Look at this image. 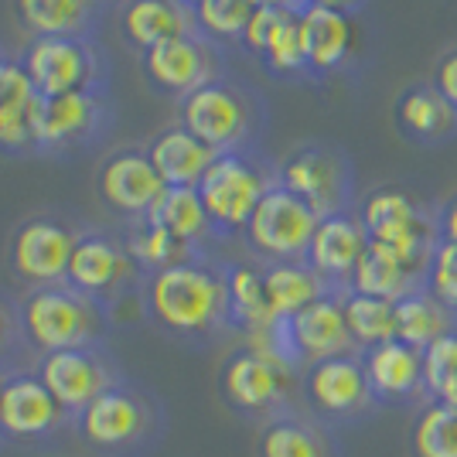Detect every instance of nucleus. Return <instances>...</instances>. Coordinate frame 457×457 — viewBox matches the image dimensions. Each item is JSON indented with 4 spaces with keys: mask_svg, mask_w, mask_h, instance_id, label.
Listing matches in <instances>:
<instances>
[{
    "mask_svg": "<svg viewBox=\"0 0 457 457\" xmlns=\"http://www.w3.org/2000/svg\"><path fill=\"white\" fill-rule=\"evenodd\" d=\"M284 18H287V11H277V7H256L246 24V31H243V45H246L249 52L263 55L270 38L277 35V28H280V21Z\"/></svg>",
    "mask_w": 457,
    "mask_h": 457,
    "instance_id": "42",
    "label": "nucleus"
},
{
    "mask_svg": "<svg viewBox=\"0 0 457 457\" xmlns=\"http://www.w3.org/2000/svg\"><path fill=\"white\" fill-rule=\"evenodd\" d=\"M253 7H277V11H301V0H249Z\"/></svg>",
    "mask_w": 457,
    "mask_h": 457,
    "instance_id": "47",
    "label": "nucleus"
},
{
    "mask_svg": "<svg viewBox=\"0 0 457 457\" xmlns=\"http://www.w3.org/2000/svg\"><path fill=\"white\" fill-rule=\"evenodd\" d=\"M345 290H331L318 297L311 307H304L301 314L287 318L290 328V342L301 365H314L324 359H338V355H352L359 352L352 335H348V324H345V307H342Z\"/></svg>",
    "mask_w": 457,
    "mask_h": 457,
    "instance_id": "16",
    "label": "nucleus"
},
{
    "mask_svg": "<svg viewBox=\"0 0 457 457\" xmlns=\"http://www.w3.org/2000/svg\"><path fill=\"white\" fill-rule=\"evenodd\" d=\"M430 400H440L444 406L457 410V376H451L447 382H440L437 389H434V396H430Z\"/></svg>",
    "mask_w": 457,
    "mask_h": 457,
    "instance_id": "45",
    "label": "nucleus"
},
{
    "mask_svg": "<svg viewBox=\"0 0 457 457\" xmlns=\"http://www.w3.org/2000/svg\"><path fill=\"white\" fill-rule=\"evenodd\" d=\"M0 389H4V372H0Z\"/></svg>",
    "mask_w": 457,
    "mask_h": 457,
    "instance_id": "49",
    "label": "nucleus"
},
{
    "mask_svg": "<svg viewBox=\"0 0 457 457\" xmlns=\"http://www.w3.org/2000/svg\"><path fill=\"white\" fill-rule=\"evenodd\" d=\"M396 113H400L403 127L413 137H423V140H434V137L447 134L457 120L454 106L437 89H423V86H417V89H410V93L403 96Z\"/></svg>",
    "mask_w": 457,
    "mask_h": 457,
    "instance_id": "34",
    "label": "nucleus"
},
{
    "mask_svg": "<svg viewBox=\"0 0 457 457\" xmlns=\"http://www.w3.org/2000/svg\"><path fill=\"white\" fill-rule=\"evenodd\" d=\"M359 222H362L369 243L393 249L410 267L430 273V260L440 243V222H434L420 209L413 195L400 188L372 191L359 212Z\"/></svg>",
    "mask_w": 457,
    "mask_h": 457,
    "instance_id": "4",
    "label": "nucleus"
},
{
    "mask_svg": "<svg viewBox=\"0 0 457 457\" xmlns=\"http://www.w3.org/2000/svg\"><path fill=\"white\" fill-rule=\"evenodd\" d=\"M21 24L38 38H72L86 24L93 0H14Z\"/></svg>",
    "mask_w": 457,
    "mask_h": 457,
    "instance_id": "33",
    "label": "nucleus"
},
{
    "mask_svg": "<svg viewBox=\"0 0 457 457\" xmlns=\"http://www.w3.org/2000/svg\"><path fill=\"white\" fill-rule=\"evenodd\" d=\"M318 222H321V215L307 202H301L297 195H290L280 185H273L263 195V202L256 205L243 232H246L253 253H260L270 263H301L307 260Z\"/></svg>",
    "mask_w": 457,
    "mask_h": 457,
    "instance_id": "7",
    "label": "nucleus"
},
{
    "mask_svg": "<svg viewBox=\"0 0 457 457\" xmlns=\"http://www.w3.org/2000/svg\"><path fill=\"white\" fill-rule=\"evenodd\" d=\"M423 376H427L430 396H434V389H437L440 382L457 376V328L447 331L444 338H437V342L423 352Z\"/></svg>",
    "mask_w": 457,
    "mask_h": 457,
    "instance_id": "41",
    "label": "nucleus"
},
{
    "mask_svg": "<svg viewBox=\"0 0 457 457\" xmlns=\"http://www.w3.org/2000/svg\"><path fill=\"white\" fill-rule=\"evenodd\" d=\"M18 324L35 352L52 355L93 345L103 335V307L69 284L35 287L21 304Z\"/></svg>",
    "mask_w": 457,
    "mask_h": 457,
    "instance_id": "2",
    "label": "nucleus"
},
{
    "mask_svg": "<svg viewBox=\"0 0 457 457\" xmlns=\"http://www.w3.org/2000/svg\"><path fill=\"white\" fill-rule=\"evenodd\" d=\"M301 21V41H304V58L311 69L331 72L345 65V58L355 48V24L352 14H338L318 4H304L297 11Z\"/></svg>",
    "mask_w": 457,
    "mask_h": 457,
    "instance_id": "22",
    "label": "nucleus"
},
{
    "mask_svg": "<svg viewBox=\"0 0 457 457\" xmlns=\"http://www.w3.org/2000/svg\"><path fill=\"white\" fill-rule=\"evenodd\" d=\"M79 437L103 454H130L151 444L161 430V410L151 396L116 382L103 396H96L76 420Z\"/></svg>",
    "mask_w": 457,
    "mask_h": 457,
    "instance_id": "3",
    "label": "nucleus"
},
{
    "mask_svg": "<svg viewBox=\"0 0 457 457\" xmlns=\"http://www.w3.org/2000/svg\"><path fill=\"white\" fill-rule=\"evenodd\" d=\"M434 89L454 106V113H457V52L440 58L437 76H434Z\"/></svg>",
    "mask_w": 457,
    "mask_h": 457,
    "instance_id": "43",
    "label": "nucleus"
},
{
    "mask_svg": "<svg viewBox=\"0 0 457 457\" xmlns=\"http://www.w3.org/2000/svg\"><path fill=\"white\" fill-rule=\"evenodd\" d=\"M99 116V99L89 89L86 93H65L41 99L38 106V147H58L72 144L82 134H89Z\"/></svg>",
    "mask_w": 457,
    "mask_h": 457,
    "instance_id": "25",
    "label": "nucleus"
},
{
    "mask_svg": "<svg viewBox=\"0 0 457 457\" xmlns=\"http://www.w3.org/2000/svg\"><path fill=\"white\" fill-rule=\"evenodd\" d=\"M365 249H369V236H365L359 215H348V212L324 215L311 239V249H307V267L331 290H348L352 273L359 267Z\"/></svg>",
    "mask_w": 457,
    "mask_h": 457,
    "instance_id": "17",
    "label": "nucleus"
},
{
    "mask_svg": "<svg viewBox=\"0 0 457 457\" xmlns=\"http://www.w3.org/2000/svg\"><path fill=\"white\" fill-rule=\"evenodd\" d=\"M123 31L147 52L161 41L188 35V18L178 0H130L123 7Z\"/></svg>",
    "mask_w": 457,
    "mask_h": 457,
    "instance_id": "29",
    "label": "nucleus"
},
{
    "mask_svg": "<svg viewBox=\"0 0 457 457\" xmlns=\"http://www.w3.org/2000/svg\"><path fill=\"white\" fill-rule=\"evenodd\" d=\"M427 290L437 297L447 311L457 314V246L440 239L430 260V273H427Z\"/></svg>",
    "mask_w": 457,
    "mask_h": 457,
    "instance_id": "38",
    "label": "nucleus"
},
{
    "mask_svg": "<svg viewBox=\"0 0 457 457\" xmlns=\"http://www.w3.org/2000/svg\"><path fill=\"white\" fill-rule=\"evenodd\" d=\"M454 328L457 314L440 304L427 287H420L413 294H406L403 301H396V338L420 348V352H427L437 338H444Z\"/></svg>",
    "mask_w": 457,
    "mask_h": 457,
    "instance_id": "27",
    "label": "nucleus"
},
{
    "mask_svg": "<svg viewBox=\"0 0 457 457\" xmlns=\"http://www.w3.org/2000/svg\"><path fill=\"white\" fill-rule=\"evenodd\" d=\"M24 72L35 82L41 99L65 93H86L96 72L89 45L79 38H35L24 52Z\"/></svg>",
    "mask_w": 457,
    "mask_h": 457,
    "instance_id": "14",
    "label": "nucleus"
},
{
    "mask_svg": "<svg viewBox=\"0 0 457 457\" xmlns=\"http://www.w3.org/2000/svg\"><path fill=\"white\" fill-rule=\"evenodd\" d=\"M420 287H427V270L410 267L393 249L369 243V249H365L362 260H359V267L352 273L348 290L369 294V297H382V301H393L396 304V301H403L406 294H413Z\"/></svg>",
    "mask_w": 457,
    "mask_h": 457,
    "instance_id": "24",
    "label": "nucleus"
},
{
    "mask_svg": "<svg viewBox=\"0 0 457 457\" xmlns=\"http://www.w3.org/2000/svg\"><path fill=\"white\" fill-rule=\"evenodd\" d=\"M134 256L120 243H113L110 236L89 232V236H79L65 284L76 287L79 294H86L93 301H103V297H110L127 284L134 277Z\"/></svg>",
    "mask_w": 457,
    "mask_h": 457,
    "instance_id": "19",
    "label": "nucleus"
},
{
    "mask_svg": "<svg viewBox=\"0 0 457 457\" xmlns=\"http://www.w3.org/2000/svg\"><path fill=\"white\" fill-rule=\"evenodd\" d=\"M79 236L58 219H28L11 239V267L21 280L52 287L69 280Z\"/></svg>",
    "mask_w": 457,
    "mask_h": 457,
    "instance_id": "10",
    "label": "nucleus"
},
{
    "mask_svg": "<svg viewBox=\"0 0 457 457\" xmlns=\"http://www.w3.org/2000/svg\"><path fill=\"white\" fill-rule=\"evenodd\" d=\"M35 99H38V93H35L31 76L24 72V65L0 58V116L18 113L24 106H31Z\"/></svg>",
    "mask_w": 457,
    "mask_h": 457,
    "instance_id": "39",
    "label": "nucleus"
},
{
    "mask_svg": "<svg viewBox=\"0 0 457 457\" xmlns=\"http://www.w3.org/2000/svg\"><path fill=\"white\" fill-rule=\"evenodd\" d=\"M7 342H11V318H7V311L0 304V355L7 352Z\"/></svg>",
    "mask_w": 457,
    "mask_h": 457,
    "instance_id": "48",
    "label": "nucleus"
},
{
    "mask_svg": "<svg viewBox=\"0 0 457 457\" xmlns=\"http://www.w3.org/2000/svg\"><path fill=\"white\" fill-rule=\"evenodd\" d=\"M263 287H267L273 318H294L304 307L314 304L318 297L331 294V287L307 267V260H301V263H267L263 267Z\"/></svg>",
    "mask_w": 457,
    "mask_h": 457,
    "instance_id": "26",
    "label": "nucleus"
},
{
    "mask_svg": "<svg viewBox=\"0 0 457 457\" xmlns=\"http://www.w3.org/2000/svg\"><path fill=\"white\" fill-rule=\"evenodd\" d=\"M342 307H345L348 335H352V342H355L359 352L396 338V304H393V301H382V297H369V294L345 290Z\"/></svg>",
    "mask_w": 457,
    "mask_h": 457,
    "instance_id": "32",
    "label": "nucleus"
},
{
    "mask_svg": "<svg viewBox=\"0 0 457 457\" xmlns=\"http://www.w3.org/2000/svg\"><path fill=\"white\" fill-rule=\"evenodd\" d=\"M164 181L154 168V161L140 151L113 154L99 171V195L110 209L123 215H151L157 198L164 195Z\"/></svg>",
    "mask_w": 457,
    "mask_h": 457,
    "instance_id": "18",
    "label": "nucleus"
},
{
    "mask_svg": "<svg viewBox=\"0 0 457 457\" xmlns=\"http://www.w3.org/2000/svg\"><path fill=\"white\" fill-rule=\"evenodd\" d=\"M410 457H457V410L440 400H427L413 410L406 430Z\"/></svg>",
    "mask_w": 457,
    "mask_h": 457,
    "instance_id": "30",
    "label": "nucleus"
},
{
    "mask_svg": "<svg viewBox=\"0 0 457 457\" xmlns=\"http://www.w3.org/2000/svg\"><path fill=\"white\" fill-rule=\"evenodd\" d=\"M195 4H198V0H195Z\"/></svg>",
    "mask_w": 457,
    "mask_h": 457,
    "instance_id": "50",
    "label": "nucleus"
},
{
    "mask_svg": "<svg viewBox=\"0 0 457 457\" xmlns=\"http://www.w3.org/2000/svg\"><path fill=\"white\" fill-rule=\"evenodd\" d=\"M181 120H185V130H191L202 144H209L215 154H232L249 130L246 103L236 89L215 86V82L185 96Z\"/></svg>",
    "mask_w": 457,
    "mask_h": 457,
    "instance_id": "13",
    "label": "nucleus"
},
{
    "mask_svg": "<svg viewBox=\"0 0 457 457\" xmlns=\"http://www.w3.org/2000/svg\"><path fill=\"white\" fill-rule=\"evenodd\" d=\"M69 420L38 379V372H11L0 389V440H45Z\"/></svg>",
    "mask_w": 457,
    "mask_h": 457,
    "instance_id": "11",
    "label": "nucleus"
},
{
    "mask_svg": "<svg viewBox=\"0 0 457 457\" xmlns=\"http://www.w3.org/2000/svg\"><path fill=\"white\" fill-rule=\"evenodd\" d=\"M301 400L307 413L324 420L328 427H355L382 410L372 396L359 352L307 365L301 372Z\"/></svg>",
    "mask_w": 457,
    "mask_h": 457,
    "instance_id": "6",
    "label": "nucleus"
},
{
    "mask_svg": "<svg viewBox=\"0 0 457 457\" xmlns=\"http://www.w3.org/2000/svg\"><path fill=\"white\" fill-rule=\"evenodd\" d=\"M147 222L168 228L188 246H195L198 239H205L212 232V219L202 205L198 188H164V195L157 198V205L147 215Z\"/></svg>",
    "mask_w": 457,
    "mask_h": 457,
    "instance_id": "31",
    "label": "nucleus"
},
{
    "mask_svg": "<svg viewBox=\"0 0 457 457\" xmlns=\"http://www.w3.org/2000/svg\"><path fill=\"white\" fill-rule=\"evenodd\" d=\"M307 4H318V7H328V11H338V14H352L362 7V0H307Z\"/></svg>",
    "mask_w": 457,
    "mask_h": 457,
    "instance_id": "46",
    "label": "nucleus"
},
{
    "mask_svg": "<svg viewBox=\"0 0 457 457\" xmlns=\"http://www.w3.org/2000/svg\"><path fill=\"white\" fill-rule=\"evenodd\" d=\"M38 106L41 96L18 113L0 116V147L4 151H28L38 147Z\"/></svg>",
    "mask_w": 457,
    "mask_h": 457,
    "instance_id": "40",
    "label": "nucleus"
},
{
    "mask_svg": "<svg viewBox=\"0 0 457 457\" xmlns=\"http://www.w3.org/2000/svg\"><path fill=\"white\" fill-rule=\"evenodd\" d=\"M147 307L154 321L178 338H209L228 324L226 273L198 260L151 273Z\"/></svg>",
    "mask_w": 457,
    "mask_h": 457,
    "instance_id": "1",
    "label": "nucleus"
},
{
    "mask_svg": "<svg viewBox=\"0 0 457 457\" xmlns=\"http://www.w3.org/2000/svg\"><path fill=\"white\" fill-rule=\"evenodd\" d=\"M280 188L297 195L301 202H307L324 219V215L345 212L348 171H345V164L335 154L307 147V151H297L294 157H287V164L280 168Z\"/></svg>",
    "mask_w": 457,
    "mask_h": 457,
    "instance_id": "15",
    "label": "nucleus"
},
{
    "mask_svg": "<svg viewBox=\"0 0 457 457\" xmlns=\"http://www.w3.org/2000/svg\"><path fill=\"white\" fill-rule=\"evenodd\" d=\"M297 372H290L287 365H280L277 359H270L256 348H239L232 352L222 372H219V389H222V400L243 413L249 420H267L280 417L297 410L294 406V389H297Z\"/></svg>",
    "mask_w": 457,
    "mask_h": 457,
    "instance_id": "5",
    "label": "nucleus"
},
{
    "mask_svg": "<svg viewBox=\"0 0 457 457\" xmlns=\"http://www.w3.org/2000/svg\"><path fill=\"white\" fill-rule=\"evenodd\" d=\"M228 284V324H236L246 338L260 335L263 328L277 321L267 301V287H263V270L236 263L226 270Z\"/></svg>",
    "mask_w": 457,
    "mask_h": 457,
    "instance_id": "28",
    "label": "nucleus"
},
{
    "mask_svg": "<svg viewBox=\"0 0 457 457\" xmlns=\"http://www.w3.org/2000/svg\"><path fill=\"white\" fill-rule=\"evenodd\" d=\"M253 4L249 0H198L195 4V18L198 24L215 35V38H243L249 18H253Z\"/></svg>",
    "mask_w": 457,
    "mask_h": 457,
    "instance_id": "36",
    "label": "nucleus"
},
{
    "mask_svg": "<svg viewBox=\"0 0 457 457\" xmlns=\"http://www.w3.org/2000/svg\"><path fill=\"white\" fill-rule=\"evenodd\" d=\"M270 188L273 185H267V174L253 168L246 157H239L236 151L219 154L205 178L198 181L202 205L209 212L212 228H219V232L246 228Z\"/></svg>",
    "mask_w": 457,
    "mask_h": 457,
    "instance_id": "8",
    "label": "nucleus"
},
{
    "mask_svg": "<svg viewBox=\"0 0 457 457\" xmlns=\"http://www.w3.org/2000/svg\"><path fill=\"white\" fill-rule=\"evenodd\" d=\"M147 157L168 188H198V181L205 178L219 154L185 127H171L147 147Z\"/></svg>",
    "mask_w": 457,
    "mask_h": 457,
    "instance_id": "23",
    "label": "nucleus"
},
{
    "mask_svg": "<svg viewBox=\"0 0 457 457\" xmlns=\"http://www.w3.org/2000/svg\"><path fill=\"white\" fill-rule=\"evenodd\" d=\"M270 65L277 72H297L304 69L307 58H304V41H301V21H297V11H287V18L280 21L277 35L270 38L267 52H263Z\"/></svg>",
    "mask_w": 457,
    "mask_h": 457,
    "instance_id": "37",
    "label": "nucleus"
},
{
    "mask_svg": "<svg viewBox=\"0 0 457 457\" xmlns=\"http://www.w3.org/2000/svg\"><path fill=\"white\" fill-rule=\"evenodd\" d=\"M365 365V376L372 386V396L379 406H403V410H417L430 400L427 389V376H423V352L413 345L400 342H382L359 352Z\"/></svg>",
    "mask_w": 457,
    "mask_h": 457,
    "instance_id": "12",
    "label": "nucleus"
},
{
    "mask_svg": "<svg viewBox=\"0 0 457 457\" xmlns=\"http://www.w3.org/2000/svg\"><path fill=\"white\" fill-rule=\"evenodd\" d=\"M437 222H440V239L457 246V198L444 209V215H440Z\"/></svg>",
    "mask_w": 457,
    "mask_h": 457,
    "instance_id": "44",
    "label": "nucleus"
},
{
    "mask_svg": "<svg viewBox=\"0 0 457 457\" xmlns=\"http://www.w3.org/2000/svg\"><path fill=\"white\" fill-rule=\"evenodd\" d=\"M260 457H345L335 427H328L307 410H290L267 420L256 440Z\"/></svg>",
    "mask_w": 457,
    "mask_h": 457,
    "instance_id": "20",
    "label": "nucleus"
},
{
    "mask_svg": "<svg viewBox=\"0 0 457 457\" xmlns=\"http://www.w3.org/2000/svg\"><path fill=\"white\" fill-rule=\"evenodd\" d=\"M144 69L151 76L154 86L168 89V93H195L202 86H209L212 58L205 45L191 35L168 38L144 52Z\"/></svg>",
    "mask_w": 457,
    "mask_h": 457,
    "instance_id": "21",
    "label": "nucleus"
},
{
    "mask_svg": "<svg viewBox=\"0 0 457 457\" xmlns=\"http://www.w3.org/2000/svg\"><path fill=\"white\" fill-rule=\"evenodd\" d=\"M38 379L48 386V393L69 413V420H76L96 396H103L110 386H116V369L96 345H86V348H65V352L41 355Z\"/></svg>",
    "mask_w": 457,
    "mask_h": 457,
    "instance_id": "9",
    "label": "nucleus"
},
{
    "mask_svg": "<svg viewBox=\"0 0 457 457\" xmlns=\"http://www.w3.org/2000/svg\"><path fill=\"white\" fill-rule=\"evenodd\" d=\"M127 253L134 256L137 267L161 273V270L178 267V263H191V256H195V246L181 243V239H178V236H171L168 228L154 226V222H144V226H140L134 236H130V243H127Z\"/></svg>",
    "mask_w": 457,
    "mask_h": 457,
    "instance_id": "35",
    "label": "nucleus"
}]
</instances>
